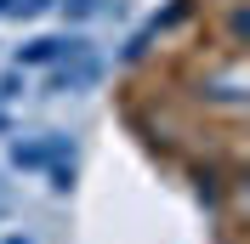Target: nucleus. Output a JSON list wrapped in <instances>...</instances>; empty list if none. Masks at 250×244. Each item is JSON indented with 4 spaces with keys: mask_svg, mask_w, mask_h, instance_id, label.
<instances>
[{
    "mask_svg": "<svg viewBox=\"0 0 250 244\" xmlns=\"http://www.w3.org/2000/svg\"><path fill=\"white\" fill-rule=\"evenodd\" d=\"M6 165L23 176H51V187L74 182V137L68 131H12L6 137Z\"/></svg>",
    "mask_w": 250,
    "mask_h": 244,
    "instance_id": "obj_1",
    "label": "nucleus"
},
{
    "mask_svg": "<svg viewBox=\"0 0 250 244\" xmlns=\"http://www.w3.org/2000/svg\"><path fill=\"white\" fill-rule=\"evenodd\" d=\"M85 46H97L85 29H51V34H29L23 46H12V62L17 68H57L62 57H74Z\"/></svg>",
    "mask_w": 250,
    "mask_h": 244,
    "instance_id": "obj_2",
    "label": "nucleus"
},
{
    "mask_svg": "<svg viewBox=\"0 0 250 244\" xmlns=\"http://www.w3.org/2000/svg\"><path fill=\"white\" fill-rule=\"evenodd\" d=\"M103 51L97 46H85V51H74V57H62L57 68H46V97H85L103 80Z\"/></svg>",
    "mask_w": 250,
    "mask_h": 244,
    "instance_id": "obj_3",
    "label": "nucleus"
},
{
    "mask_svg": "<svg viewBox=\"0 0 250 244\" xmlns=\"http://www.w3.org/2000/svg\"><path fill=\"white\" fill-rule=\"evenodd\" d=\"M51 12H62L68 29H91V23H120V17H125V0H57Z\"/></svg>",
    "mask_w": 250,
    "mask_h": 244,
    "instance_id": "obj_4",
    "label": "nucleus"
},
{
    "mask_svg": "<svg viewBox=\"0 0 250 244\" xmlns=\"http://www.w3.org/2000/svg\"><path fill=\"white\" fill-rule=\"evenodd\" d=\"M23 97H29V68H0V108H17L23 102Z\"/></svg>",
    "mask_w": 250,
    "mask_h": 244,
    "instance_id": "obj_5",
    "label": "nucleus"
},
{
    "mask_svg": "<svg viewBox=\"0 0 250 244\" xmlns=\"http://www.w3.org/2000/svg\"><path fill=\"white\" fill-rule=\"evenodd\" d=\"M51 6H57V0H12V17H6V23H40Z\"/></svg>",
    "mask_w": 250,
    "mask_h": 244,
    "instance_id": "obj_6",
    "label": "nucleus"
},
{
    "mask_svg": "<svg viewBox=\"0 0 250 244\" xmlns=\"http://www.w3.org/2000/svg\"><path fill=\"white\" fill-rule=\"evenodd\" d=\"M0 244H40L34 233H23V227H12V233H0Z\"/></svg>",
    "mask_w": 250,
    "mask_h": 244,
    "instance_id": "obj_7",
    "label": "nucleus"
},
{
    "mask_svg": "<svg viewBox=\"0 0 250 244\" xmlns=\"http://www.w3.org/2000/svg\"><path fill=\"white\" fill-rule=\"evenodd\" d=\"M0 137H12V108H0Z\"/></svg>",
    "mask_w": 250,
    "mask_h": 244,
    "instance_id": "obj_8",
    "label": "nucleus"
},
{
    "mask_svg": "<svg viewBox=\"0 0 250 244\" xmlns=\"http://www.w3.org/2000/svg\"><path fill=\"white\" fill-rule=\"evenodd\" d=\"M6 216H12V204H6V199H0V222H6Z\"/></svg>",
    "mask_w": 250,
    "mask_h": 244,
    "instance_id": "obj_9",
    "label": "nucleus"
},
{
    "mask_svg": "<svg viewBox=\"0 0 250 244\" xmlns=\"http://www.w3.org/2000/svg\"><path fill=\"white\" fill-rule=\"evenodd\" d=\"M0 199H6V170H0Z\"/></svg>",
    "mask_w": 250,
    "mask_h": 244,
    "instance_id": "obj_10",
    "label": "nucleus"
}]
</instances>
